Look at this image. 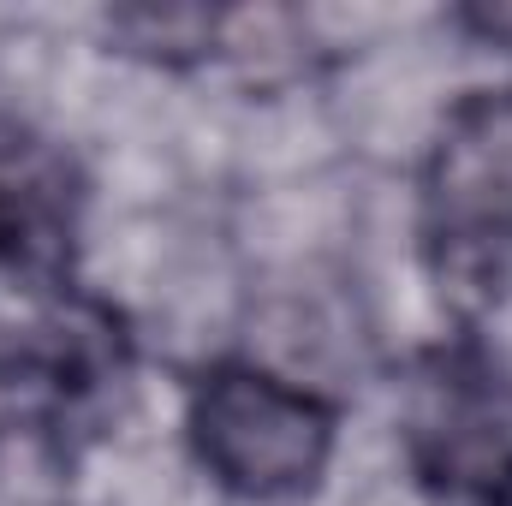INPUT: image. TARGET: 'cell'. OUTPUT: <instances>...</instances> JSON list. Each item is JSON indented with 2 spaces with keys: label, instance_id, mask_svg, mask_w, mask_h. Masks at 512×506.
Segmentation results:
<instances>
[{
  "label": "cell",
  "instance_id": "6da1fadb",
  "mask_svg": "<svg viewBox=\"0 0 512 506\" xmlns=\"http://www.w3.org/2000/svg\"><path fill=\"white\" fill-rule=\"evenodd\" d=\"M340 399L262 358H215L185 387L191 465L245 506H292L322 489L340 453Z\"/></svg>",
  "mask_w": 512,
  "mask_h": 506
},
{
  "label": "cell",
  "instance_id": "7a4b0ae2",
  "mask_svg": "<svg viewBox=\"0 0 512 506\" xmlns=\"http://www.w3.org/2000/svg\"><path fill=\"white\" fill-rule=\"evenodd\" d=\"M417 233L441 286H489L512 262V84L441 108L417 161Z\"/></svg>",
  "mask_w": 512,
  "mask_h": 506
},
{
  "label": "cell",
  "instance_id": "3957f363",
  "mask_svg": "<svg viewBox=\"0 0 512 506\" xmlns=\"http://www.w3.org/2000/svg\"><path fill=\"white\" fill-rule=\"evenodd\" d=\"M399 459L441 506H512V364L483 334L423 352L399 405Z\"/></svg>",
  "mask_w": 512,
  "mask_h": 506
},
{
  "label": "cell",
  "instance_id": "277c9868",
  "mask_svg": "<svg viewBox=\"0 0 512 506\" xmlns=\"http://www.w3.org/2000/svg\"><path fill=\"white\" fill-rule=\"evenodd\" d=\"M90 185L78 161L42 131L0 137V274L12 292L54 304L78 292Z\"/></svg>",
  "mask_w": 512,
  "mask_h": 506
},
{
  "label": "cell",
  "instance_id": "5b68a950",
  "mask_svg": "<svg viewBox=\"0 0 512 506\" xmlns=\"http://www.w3.org/2000/svg\"><path fill=\"white\" fill-rule=\"evenodd\" d=\"M108 42L126 60L161 66V72H191V66L233 54V12H221V6H131V12H108Z\"/></svg>",
  "mask_w": 512,
  "mask_h": 506
}]
</instances>
